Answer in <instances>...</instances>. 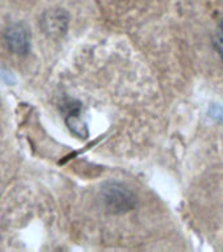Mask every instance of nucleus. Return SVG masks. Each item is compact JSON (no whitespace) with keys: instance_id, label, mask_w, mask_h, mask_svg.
<instances>
[{"instance_id":"1","label":"nucleus","mask_w":223,"mask_h":252,"mask_svg":"<svg viewBox=\"0 0 223 252\" xmlns=\"http://www.w3.org/2000/svg\"><path fill=\"white\" fill-rule=\"evenodd\" d=\"M8 43L15 51L19 53H25L29 49V42L27 39V33L24 31H20L19 28L15 31L8 32Z\"/></svg>"},{"instance_id":"2","label":"nucleus","mask_w":223,"mask_h":252,"mask_svg":"<svg viewBox=\"0 0 223 252\" xmlns=\"http://www.w3.org/2000/svg\"><path fill=\"white\" fill-rule=\"evenodd\" d=\"M214 46L223 61V20H221L216 29V33H214Z\"/></svg>"}]
</instances>
